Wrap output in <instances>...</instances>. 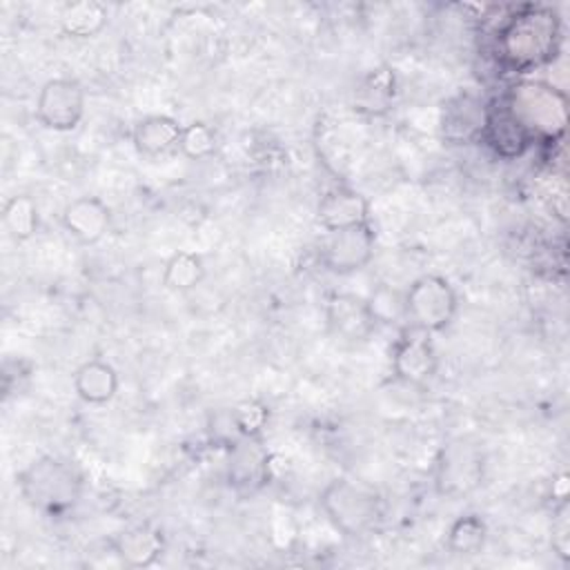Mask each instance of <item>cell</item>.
<instances>
[{
    "label": "cell",
    "instance_id": "obj_16",
    "mask_svg": "<svg viewBox=\"0 0 570 570\" xmlns=\"http://www.w3.org/2000/svg\"><path fill=\"white\" fill-rule=\"evenodd\" d=\"M183 125L167 114H149L131 127V142L140 156H163L178 149Z\"/></svg>",
    "mask_w": 570,
    "mask_h": 570
},
{
    "label": "cell",
    "instance_id": "obj_3",
    "mask_svg": "<svg viewBox=\"0 0 570 570\" xmlns=\"http://www.w3.org/2000/svg\"><path fill=\"white\" fill-rule=\"evenodd\" d=\"M18 490L40 514L65 517L80 501L82 479L71 463L58 456H40L18 474Z\"/></svg>",
    "mask_w": 570,
    "mask_h": 570
},
{
    "label": "cell",
    "instance_id": "obj_10",
    "mask_svg": "<svg viewBox=\"0 0 570 570\" xmlns=\"http://www.w3.org/2000/svg\"><path fill=\"white\" fill-rule=\"evenodd\" d=\"M483 479L481 452L465 443L454 441L443 445L436 461V490L445 497H463L472 492Z\"/></svg>",
    "mask_w": 570,
    "mask_h": 570
},
{
    "label": "cell",
    "instance_id": "obj_7",
    "mask_svg": "<svg viewBox=\"0 0 570 570\" xmlns=\"http://www.w3.org/2000/svg\"><path fill=\"white\" fill-rule=\"evenodd\" d=\"M85 116V89L73 78L47 80L36 98V118L45 129L73 131Z\"/></svg>",
    "mask_w": 570,
    "mask_h": 570
},
{
    "label": "cell",
    "instance_id": "obj_12",
    "mask_svg": "<svg viewBox=\"0 0 570 570\" xmlns=\"http://www.w3.org/2000/svg\"><path fill=\"white\" fill-rule=\"evenodd\" d=\"M111 207L98 196H78L60 214L62 229L80 245H96L111 229Z\"/></svg>",
    "mask_w": 570,
    "mask_h": 570
},
{
    "label": "cell",
    "instance_id": "obj_24",
    "mask_svg": "<svg viewBox=\"0 0 570 570\" xmlns=\"http://www.w3.org/2000/svg\"><path fill=\"white\" fill-rule=\"evenodd\" d=\"M218 147L216 129L205 120H194L189 125H183L178 151L189 160H203L214 156Z\"/></svg>",
    "mask_w": 570,
    "mask_h": 570
},
{
    "label": "cell",
    "instance_id": "obj_11",
    "mask_svg": "<svg viewBox=\"0 0 570 570\" xmlns=\"http://www.w3.org/2000/svg\"><path fill=\"white\" fill-rule=\"evenodd\" d=\"M269 454L258 436H238L227 456V483L240 494H254L267 483Z\"/></svg>",
    "mask_w": 570,
    "mask_h": 570
},
{
    "label": "cell",
    "instance_id": "obj_9",
    "mask_svg": "<svg viewBox=\"0 0 570 570\" xmlns=\"http://www.w3.org/2000/svg\"><path fill=\"white\" fill-rule=\"evenodd\" d=\"M325 323L332 336L345 343H365L374 334L379 316L367 298L352 292H336L325 303Z\"/></svg>",
    "mask_w": 570,
    "mask_h": 570
},
{
    "label": "cell",
    "instance_id": "obj_1",
    "mask_svg": "<svg viewBox=\"0 0 570 570\" xmlns=\"http://www.w3.org/2000/svg\"><path fill=\"white\" fill-rule=\"evenodd\" d=\"M561 49V18L552 7L523 4L497 31L494 56L501 67L528 73L550 65Z\"/></svg>",
    "mask_w": 570,
    "mask_h": 570
},
{
    "label": "cell",
    "instance_id": "obj_19",
    "mask_svg": "<svg viewBox=\"0 0 570 570\" xmlns=\"http://www.w3.org/2000/svg\"><path fill=\"white\" fill-rule=\"evenodd\" d=\"M485 105L476 98L463 94L454 98L443 111V136L452 142H472L481 138L483 122H485Z\"/></svg>",
    "mask_w": 570,
    "mask_h": 570
},
{
    "label": "cell",
    "instance_id": "obj_14",
    "mask_svg": "<svg viewBox=\"0 0 570 570\" xmlns=\"http://www.w3.org/2000/svg\"><path fill=\"white\" fill-rule=\"evenodd\" d=\"M118 563L127 568H149L160 561L165 552V537L149 523L125 528L109 541Z\"/></svg>",
    "mask_w": 570,
    "mask_h": 570
},
{
    "label": "cell",
    "instance_id": "obj_15",
    "mask_svg": "<svg viewBox=\"0 0 570 570\" xmlns=\"http://www.w3.org/2000/svg\"><path fill=\"white\" fill-rule=\"evenodd\" d=\"M481 142H485L492 154L505 160L521 158L530 147L532 138L519 127V122L508 114V109L501 105H490L485 109V122L481 131Z\"/></svg>",
    "mask_w": 570,
    "mask_h": 570
},
{
    "label": "cell",
    "instance_id": "obj_20",
    "mask_svg": "<svg viewBox=\"0 0 570 570\" xmlns=\"http://www.w3.org/2000/svg\"><path fill=\"white\" fill-rule=\"evenodd\" d=\"M60 31L73 40L96 38L109 22L107 7L96 0H78L65 4L60 11Z\"/></svg>",
    "mask_w": 570,
    "mask_h": 570
},
{
    "label": "cell",
    "instance_id": "obj_8",
    "mask_svg": "<svg viewBox=\"0 0 570 570\" xmlns=\"http://www.w3.org/2000/svg\"><path fill=\"white\" fill-rule=\"evenodd\" d=\"M430 332L405 325L392 345V374L407 385H428L436 370L439 356Z\"/></svg>",
    "mask_w": 570,
    "mask_h": 570
},
{
    "label": "cell",
    "instance_id": "obj_26",
    "mask_svg": "<svg viewBox=\"0 0 570 570\" xmlns=\"http://www.w3.org/2000/svg\"><path fill=\"white\" fill-rule=\"evenodd\" d=\"M552 550L561 561L570 559V510L568 499L559 501L552 519Z\"/></svg>",
    "mask_w": 570,
    "mask_h": 570
},
{
    "label": "cell",
    "instance_id": "obj_17",
    "mask_svg": "<svg viewBox=\"0 0 570 570\" xmlns=\"http://www.w3.org/2000/svg\"><path fill=\"white\" fill-rule=\"evenodd\" d=\"M118 372L109 361L89 358L73 372V392L87 405H105L118 394Z\"/></svg>",
    "mask_w": 570,
    "mask_h": 570
},
{
    "label": "cell",
    "instance_id": "obj_22",
    "mask_svg": "<svg viewBox=\"0 0 570 570\" xmlns=\"http://www.w3.org/2000/svg\"><path fill=\"white\" fill-rule=\"evenodd\" d=\"M2 227L16 243L33 238L40 229L38 203L27 194L11 196L2 207Z\"/></svg>",
    "mask_w": 570,
    "mask_h": 570
},
{
    "label": "cell",
    "instance_id": "obj_21",
    "mask_svg": "<svg viewBox=\"0 0 570 570\" xmlns=\"http://www.w3.org/2000/svg\"><path fill=\"white\" fill-rule=\"evenodd\" d=\"M207 267L200 254L178 249L163 265V287L174 294H189L205 281Z\"/></svg>",
    "mask_w": 570,
    "mask_h": 570
},
{
    "label": "cell",
    "instance_id": "obj_25",
    "mask_svg": "<svg viewBox=\"0 0 570 570\" xmlns=\"http://www.w3.org/2000/svg\"><path fill=\"white\" fill-rule=\"evenodd\" d=\"M269 421V407L258 399H245L229 410V423L238 436H261Z\"/></svg>",
    "mask_w": 570,
    "mask_h": 570
},
{
    "label": "cell",
    "instance_id": "obj_23",
    "mask_svg": "<svg viewBox=\"0 0 570 570\" xmlns=\"http://www.w3.org/2000/svg\"><path fill=\"white\" fill-rule=\"evenodd\" d=\"M485 541H488V523L474 512L456 517L445 532L448 550L459 557L479 554Z\"/></svg>",
    "mask_w": 570,
    "mask_h": 570
},
{
    "label": "cell",
    "instance_id": "obj_6",
    "mask_svg": "<svg viewBox=\"0 0 570 570\" xmlns=\"http://www.w3.org/2000/svg\"><path fill=\"white\" fill-rule=\"evenodd\" d=\"M376 249V234L370 223L325 232L321 240V263L327 272L347 276L361 272L374 258Z\"/></svg>",
    "mask_w": 570,
    "mask_h": 570
},
{
    "label": "cell",
    "instance_id": "obj_2",
    "mask_svg": "<svg viewBox=\"0 0 570 570\" xmlns=\"http://www.w3.org/2000/svg\"><path fill=\"white\" fill-rule=\"evenodd\" d=\"M501 105L532 142L561 140L568 125V98L559 87L539 78H521L510 85Z\"/></svg>",
    "mask_w": 570,
    "mask_h": 570
},
{
    "label": "cell",
    "instance_id": "obj_18",
    "mask_svg": "<svg viewBox=\"0 0 570 570\" xmlns=\"http://www.w3.org/2000/svg\"><path fill=\"white\" fill-rule=\"evenodd\" d=\"M396 98V73L392 67H376L367 71L352 94L356 111L367 116H383L392 109Z\"/></svg>",
    "mask_w": 570,
    "mask_h": 570
},
{
    "label": "cell",
    "instance_id": "obj_5",
    "mask_svg": "<svg viewBox=\"0 0 570 570\" xmlns=\"http://www.w3.org/2000/svg\"><path fill=\"white\" fill-rule=\"evenodd\" d=\"M459 312V294L441 274H423L403 294V316L407 325L423 332H443Z\"/></svg>",
    "mask_w": 570,
    "mask_h": 570
},
{
    "label": "cell",
    "instance_id": "obj_4",
    "mask_svg": "<svg viewBox=\"0 0 570 570\" xmlns=\"http://www.w3.org/2000/svg\"><path fill=\"white\" fill-rule=\"evenodd\" d=\"M318 503L327 521L345 537H361L381 519V499L347 476L332 479L321 490Z\"/></svg>",
    "mask_w": 570,
    "mask_h": 570
},
{
    "label": "cell",
    "instance_id": "obj_13",
    "mask_svg": "<svg viewBox=\"0 0 570 570\" xmlns=\"http://www.w3.org/2000/svg\"><path fill=\"white\" fill-rule=\"evenodd\" d=\"M316 223L325 232L370 223V200L352 187H332L316 205Z\"/></svg>",
    "mask_w": 570,
    "mask_h": 570
}]
</instances>
